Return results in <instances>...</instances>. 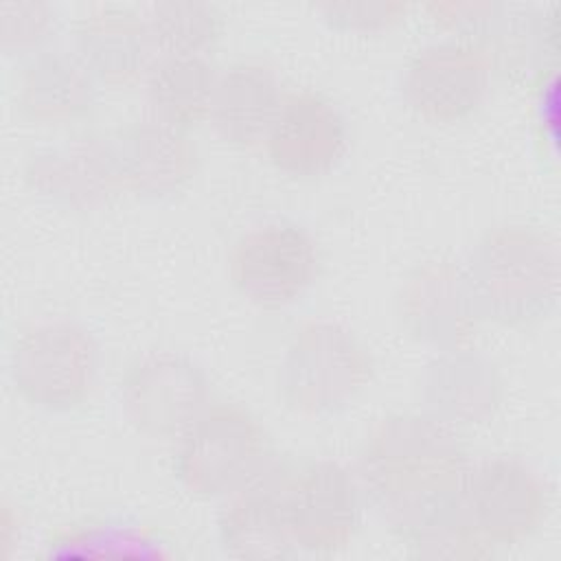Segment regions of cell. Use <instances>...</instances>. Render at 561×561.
I'll return each instance as SVG.
<instances>
[{"instance_id":"1","label":"cell","mask_w":561,"mask_h":561,"mask_svg":"<svg viewBox=\"0 0 561 561\" xmlns=\"http://www.w3.org/2000/svg\"><path fill=\"white\" fill-rule=\"evenodd\" d=\"M467 460L449 425L425 414L383 419L362 454V491L408 541L458 504Z\"/></svg>"},{"instance_id":"2","label":"cell","mask_w":561,"mask_h":561,"mask_svg":"<svg viewBox=\"0 0 561 561\" xmlns=\"http://www.w3.org/2000/svg\"><path fill=\"white\" fill-rule=\"evenodd\" d=\"M465 274L480 318L517 327L550 311L559 265L546 234L530 226L506 224L482 234Z\"/></svg>"},{"instance_id":"3","label":"cell","mask_w":561,"mask_h":561,"mask_svg":"<svg viewBox=\"0 0 561 561\" xmlns=\"http://www.w3.org/2000/svg\"><path fill=\"white\" fill-rule=\"evenodd\" d=\"M261 421L239 403H210L178 438L173 476L202 500L230 497L274 465Z\"/></svg>"},{"instance_id":"4","label":"cell","mask_w":561,"mask_h":561,"mask_svg":"<svg viewBox=\"0 0 561 561\" xmlns=\"http://www.w3.org/2000/svg\"><path fill=\"white\" fill-rule=\"evenodd\" d=\"M99 366L101 348L92 331L66 318L28 324L9 353L18 394L50 412L79 408L94 390Z\"/></svg>"},{"instance_id":"5","label":"cell","mask_w":561,"mask_h":561,"mask_svg":"<svg viewBox=\"0 0 561 561\" xmlns=\"http://www.w3.org/2000/svg\"><path fill=\"white\" fill-rule=\"evenodd\" d=\"M373 359L346 327L329 320L294 331L278 366L283 401L309 416L346 408L370 381Z\"/></svg>"},{"instance_id":"6","label":"cell","mask_w":561,"mask_h":561,"mask_svg":"<svg viewBox=\"0 0 561 561\" xmlns=\"http://www.w3.org/2000/svg\"><path fill=\"white\" fill-rule=\"evenodd\" d=\"M320 267L316 239L296 221L276 219L248 228L228 254L232 287L261 309L298 302L313 285Z\"/></svg>"},{"instance_id":"7","label":"cell","mask_w":561,"mask_h":561,"mask_svg":"<svg viewBox=\"0 0 561 561\" xmlns=\"http://www.w3.org/2000/svg\"><path fill=\"white\" fill-rule=\"evenodd\" d=\"M125 419L151 438H180L210 405V381L188 355L156 351L127 366L118 383Z\"/></svg>"},{"instance_id":"8","label":"cell","mask_w":561,"mask_h":561,"mask_svg":"<svg viewBox=\"0 0 561 561\" xmlns=\"http://www.w3.org/2000/svg\"><path fill=\"white\" fill-rule=\"evenodd\" d=\"M458 513L486 546H511L530 537L546 515V491L537 473L515 458H491L467 467Z\"/></svg>"},{"instance_id":"9","label":"cell","mask_w":561,"mask_h":561,"mask_svg":"<svg viewBox=\"0 0 561 561\" xmlns=\"http://www.w3.org/2000/svg\"><path fill=\"white\" fill-rule=\"evenodd\" d=\"M285 513L296 550L335 552L353 541L362 519V486L333 460L287 465Z\"/></svg>"},{"instance_id":"10","label":"cell","mask_w":561,"mask_h":561,"mask_svg":"<svg viewBox=\"0 0 561 561\" xmlns=\"http://www.w3.org/2000/svg\"><path fill=\"white\" fill-rule=\"evenodd\" d=\"M493 68L486 50L462 37H447L416 50L403 70V99L432 123L471 116L486 99Z\"/></svg>"},{"instance_id":"11","label":"cell","mask_w":561,"mask_h":561,"mask_svg":"<svg viewBox=\"0 0 561 561\" xmlns=\"http://www.w3.org/2000/svg\"><path fill=\"white\" fill-rule=\"evenodd\" d=\"M348 140V121L340 105L318 90H298L285 94L263 145L280 173L313 180L344 160Z\"/></svg>"},{"instance_id":"12","label":"cell","mask_w":561,"mask_h":561,"mask_svg":"<svg viewBox=\"0 0 561 561\" xmlns=\"http://www.w3.org/2000/svg\"><path fill=\"white\" fill-rule=\"evenodd\" d=\"M123 188L147 199L180 193L197 173L199 151L186 129L151 116L112 134Z\"/></svg>"},{"instance_id":"13","label":"cell","mask_w":561,"mask_h":561,"mask_svg":"<svg viewBox=\"0 0 561 561\" xmlns=\"http://www.w3.org/2000/svg\"><path fill=\"white\" fill-rule=\"evenodd\" d=\"M26 180L39 195L70 208H94L125 191L112 136H81L28 158Z\"/></svg>"},{"instance_id":"14","label":"cell","mask_w":561,"mask_h":561,"mask_svg":"<svg viewBox=\"0 0 561 561\" xmlns=\"http://www.w3.org/2000/svg\"><path fill=\"white\" fill-rule=\"evenodd\" d=\"M403 327L419 340L462 348L480 318L465 270L449 263H430L414 270L399 296Z\"/></svg>"},{"instance_id":"15","label":"cell","mask_w":561,"mask_h":561,"mask_svg":"<svg viewBox=\"0 0 561 561\" xmlns=\"http://www.w3.org/2000/svg\"><path fill=\"white\" fill-rule=\"evenodd\" d=\"M285 462H274L259 480L226 497L217 537L234 559H283L296 552L285 513Z\"/></svg>"},{"instance_id":"16","label":"cell","mask_w":561,"mask_h":561,"mask_svg":"<svg viewBox=\"0 0 561 561\" xmlns=\"http://www.w3.org/2000/svg\"><path fill=\"white\" fill-rule=\"evenodd\" d=\"M285 94L276 70L261 59H239L217 75L208 121L232 147L263 142Z\"/></svg>"},{"instance_id":"17","label":"cell","mask_w":561,"mask_h":561,"mask_svg":"<svg viewBox=\"0 0 561 561\" xmlns=\"http://www.w3.org/2000/svg\"><path fill=\"white\" fill-rule=\"evenodd\" d=\"M151 33L147 20L116 4L90 9L75 31V55L96 81L127 85L145 79L151 68Z\"/></svg>"},{"instance_id":"18","label":"cell","mask_w":561,"mask_h":561,"mask_svg":"<svg viewBox=\"0 0 561 561\" xmlns=\"http://www.w3.org/2000/svg\"><path fill=\"white\" fill-rule=\"evenodd\" d=\"M96 79L72 53L39 50L28 57L15 81V105L42 125H72L90 116Z\"/></svg>"},{"instance_id":"19","label":"cell","mask_w":561,"mask_h":561,"mask_svg":"<svg viewBox=\"0 0 561 561\" xmlns=\"http://www.w3.org/2000/svg\"><path fill=\"white\" fill-rule=\"evenodd\" d=\"M427 414L445 425H471L493 416L500 405V375L491 359L467 348L436 357L421 383Z\"/></svg>"},{"instance_id":"20","label":"cell","mask_w":561,"mask_h":561,"mask_svg":"<svg viewBox=\"0 0 561 561\" xmlns=\"http://www.w3.org/2000/svg\"><path fill=\"white\" fill-rule=\"evenodd\" d=\"M219 70L199 55H158L145 75L149 116L191 131L208 121Z\"/></svg>"},{"instance_id":"21","label":"cell","mask_w":561,"mask_h":561,"mask_svg":"<svg viewBox=\"0 0 561 561\" xmlns=\"http://www.w3.org/2000/svg\"><path fill=\"white\" fill-rule=\"evenodd\" d=\"M147 26L158 55L208 57L224 35L226 20L210 2L175 0L151 4Z\"/></svg>"},{"instance_id":"22","label":"cell","mask_w":561,"mask_h":561,"mask_svg":"<svg viewBox=\"0 0 561 561\" xmlns=\"http://www.w3.org/2000/svg\"><path fill=\"white\" fill-rule=\"evenodd\" d=\"M57 26V9L48 2H2L0 44L9 55H35Z\"/></svg>"},{"instance_id":"23","label":"cell","mask_w":561,"mask_h":561,"mask_svg":"<svg viewBox=\"0 0 561 561\" xmlns=\"http://www.w3.org/2000/svg\"><path fill=\"white\" fill-rule=\"evenodd\" d=\"M557 116H559L557 68H546L537 72V79H535V129H537V140L546 145L550 153L557 151Z\"/></svg>"},{"instance_id":"24","label":"cell","mask_w":561,"mask_h":561,"mask_svg":"<svg viewBox=\"0 0 561 561\" xmlns=\"http://www.w3.org/2000/svg\"><path fill=\"white\" fill-rule=\"evenodd\" d=\"M327 20L340 28H381L397 22L403 11L401 4L383 2H357V4H327Z\"/></svg>"}]
</instances>
